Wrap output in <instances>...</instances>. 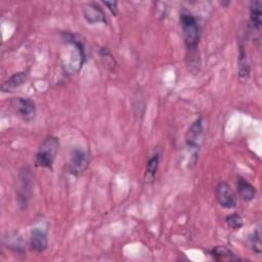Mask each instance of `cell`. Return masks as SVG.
<instances>
[{
    "mask_svg": "<svg viewBox=\"0 0 262 262\" xmlns=\"http://www.w3.org/2000/svg\"><path fill=\"white\" fill-rule=\"evenodd\" d=\"M179 21L187 52L188 64L189 67L196 66V51L201 39V29L198 19L189 12H181Z\"/></svg>",
    "mask_w": 262,
    "mask_h": 262,
    "instance_id": "obj_1",
    "label": "cell"
},
{
    "mask_svg": "<svg viewBox=\"0 0 262 262\" xmlns=\"http://www.w3.org/2000/svg\"><path fill=\"white\" fill-rule=\"evenodd\" d=\"M59 150V140L55 136H47L35 154L34 164L39 168L52 169L53 163Z\"/></svg>",
    "mask_w": 262,
    "mask_h": 262,
    "instance_id": "obj_2",
    "label": "cell"
},
{
    "mask_svg": "<svg viewBox=\"0 0 262 262\" xmlns=\"http://www.w3.org/2000/svg\"><path fill=\"white\" fill-rule=\"evenodd\" d=\"M33 175L29 167H21L17 174V185L15 188V198L20 210H26L33 192Z\"/></svg>",
    "mask_w": 262,
    "mask_h": 262,
    "instance_id": "obj_3",
    "label": "cell"
},
{
    "mask_svg": "<svg viewBox=\"0 0 262 262\" xmlns=\"http://www.w3.org/2000/svg\"><path fill=\"white\" fill-rule=\"evenodd\" d=\"M89 154L83 147H75L70 154L68 162V172L73 176H80L89 166Z\"/></svg>",
    "mask_w": 262,
    "mask_h": 262,
    "instance_id": "obj_4",
    "label": "cell"
},
{
    "mask_svg": "<svg viewBox=\"0 0 262 262\" xmlns=\"http://www.w3.org/2000/svg\"><path fill=\"white\" fill-rule=\"evenodd\" d=\"M10 106L25 121L30 122L36 117V104L30 98L13 97L10 99Z\"/></svg>",
    "mask_w": 262,
    "mask_h": 262,
    "instance_id": "obj_5",
    "label": "cell"
},
{
    "mask_svg": "<svg viewBox=\"0 0 262 262\" xmlns=\"http://www.w3.org/2000/svg\"><path fill=\"white\" fill-rule=\"evenodd\" d=\"M215 199L217 203L225 208V209H232L236 206V196L230 185L224 181L219 182L214 190Z\"/></svg>",
    "mask_w": 262,
    "mask_h": 262,
    "instance_id": "obj_6",
    "label": "cell"
},
{
    "mask_svg": "<svg viewBox=\"0 0 262 262\" xmlns=\"http://www.w3.org/2000/svg\"><path fill=\"white\" fill-rule=\"evenodd\" d=\"M203 134V123L202 118L196 119L187 129V132L185 134V142L188 148L198 150L201 142Z\"/></svg>",
    "mask_w": 262,
    "mask_h": 262,
    "instance_id": "obj_7",
    "label": "cell"
},
{
    "mask_svg": "<svg viewBox=\"0 0 262 262\" xmlns=\"http://www.w3.org/2000/svg\"><path fill=\"white\" fill-rule=\"evenodd\" d=\"M30 246L34 252H44L48 247L46 230L39 227L32 228L30 231Z\"/></svg>",
    "mask_w": 262,
    "mask_h": 262,
    "instance_id": "obj_8",
    "label": "cell"
},
{
    "mask_svg": "<svg viewBox=\"0 0 262 262\" xmlns=\"http://www.w3.org/2000/svg\"><path fill=\"white\" fill-rule=\"evenodd\" d=\"M261 25H262V2L259 0L251 1L249 27L253 33L260 35Z\"/></svg>",
    "mask_w": 262,
    "mask_h": 262,
    "instance_id": "obj_9",
    "label": "cell"
},
{
    "mask_svg": "<svg viewBox=\"0 0 262 262\" xmlns=\"http://www.w3.org/2000/svg\"><path fill=\"white\" fill-rule=\"evenodd\" d=\"M83 15L85 20L90 25H93L96 23H106L104 12L95 3L86 4L83 7Z\"/></svg>",
    "mask_w": 262,
    "mask_h": 262,
    "instance_id": "obj_10",
    "label": "cell"
},
{
    "mask_svg": "<svg viewBox=\"0 0 262 262\" xmlns=\"http://www.w3.org/2000/svg\"><path fill=\"white\" fill-rule=\"evenodd\" d=\"M237 68H238V79L244 82L247 81L250 77L251 67L247 56V51L243 44L238 47V60H237Z\"/></svg>",
    "mask_w": 262,
    "mask_h": 262,
    "instance_id": "obj_11",
    "label": "cell"
},
{
    "mask_svg": "<svg viewBox=\"0 0 262 262\" xmlns=\"http://www.w3.org/2000/svg\"><path fill=\"white\" fill-rule=\"evenodd\" d=\"M236 187L239 198L245 202H250L256 196V188L247 179L243 177L236 178Z\"/></svg>",
    "mask_w": 262,
    "mask_h": 262,
    "instance_id": "obj_12",
    "label": "cell"
},
{
    "mask_svg": "<svg viewBox=\"0 0 262 262\" xmlns=\"http://www.w3.org/2000/svg\"><path fill=\"white\" fill-rule=\"evenodd\" d=\"M27 80H28L27 72L15 73L1 85V91L2 92H12V91H14V89H16L20 85L25 84L27 82Z\"/></svg>",
    "mask_w": 262,
    "mask_h": 262,
    "instance_id": "obj_13",
    "label": "cell"
},
{
    "mask_svg": "<svg viewBox=\"0 0 262 262\" xmlns=\"http://www.w3.org/2000/svg\"><path fill=\"white\" fill-rule=\"evenodd\" d=\"M211 256L213 257L214 260L220 261V260H238V257L234 255V253L229 250L228 248L224 246H217L213 248L210 252Z\"/></svg>",
    "mask_w": 262,
    "mask_h": 262,
    "instance_id": "obj_14",
    "label": "cell"
},
{
    "mask_svg": "<svg viewBox=\"0 0 262 262\" xmlns=\"http://www.w3.org/2000/svg\"><path fill=\"white\" fill-rule=\"evenodd\" d=\"M248 243H249V246H250V248L252 249L253 252H255L256 254L261 253V233H260V229L254 230L249 235Z\"/></svg>",
    "mask_w": 262,
    "mask_h": 262,
    "instance_id": "obj_15",
    "label": "cell"
},
{
    "mask_svg": "<svg viewBox=\"0 0 262 262\" xmlns=\"http://www.w3.org/2000/svg\"><path fill=\"white\" fill-rule=\"evenodd\" d=\"M159 163H160V156L159 154L154 155L152 157H150L146 163V168H145V173L147 176H149L150 178H154V176L157 173L158 167H159Z\"/></svg>",
    "mask_w": 262,
    "mask_h": 262,
    "instance_id": "obj_16",
    "label": "cell"
},
{
    "mask_svg": "<svg viewBox=\"0 0 262 262\" xmlns=\"http://www.w3.org/2000/svg\"><path fill=\"white\" fill-rule=\"evenodd\" d=\"M225 221H226V224L228 225V227H230L233 230H238L244 225L243 218L237 213H232V214L226 216Z\"/></svg>",
    "mask_w": 262,
    "mask_h": 262,
    "instance_id": "obj_17",
    "label": "cell"
},
{
    "mask_svg": "<svg viewBox=\"0 0 262 262\" xmlns=\"http://www.w3.org/2000/svg\"><path fill=\"white\" fill-rule=\"evenodd\" d=\"M103 4L108 8V10L112 12L113 15H117L118 14V2H108V1H103Z\"/></svg>",
    "mask_w": 262,
    "mask_h": 262,
    "instance_id": "obj_18",
    "label": "cell"
}]
</instances>
